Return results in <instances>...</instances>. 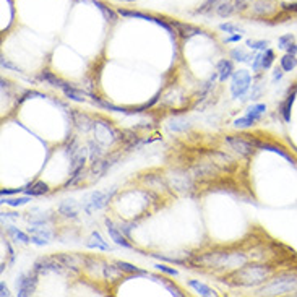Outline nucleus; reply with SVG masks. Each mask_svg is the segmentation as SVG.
Returning a JSON list of instances; mask_svg holds the SVG:
<instances>
[{
    "label": "nucleus",
    "instance_id": "1",
    "mask_svg": "<svg viewBox=\"0 0 297 297\" xmlns=\"http://www.w3.org/2000/svg\"><path fill=\"white\" fill-rule=\"evenodd\" d=\"M272 275V266L266 265H244L234 273L235 283L240 286H257L266 281Z\"/></svg>",
    "mask_w": 297,
    "mask_h": 297
},
{
    "label": "nucleus",
    "instance_id": "2",
    "mask_svg": "<svg viewBox=\"0 0 297 297\" xmlns=\"http://www.w3.org/2000/svg\"><path fill=\"white\" fill-rule=\"evenodd\" d=\"M197 261L200 265L205 266H216V268H223V266H234V268H240L246 265V255L242 253H205V255L198 257Z\"/></svg>",
    "mask_w": 297,
    "mask_h": 297
},
{
    "label": "nucleus",
    "instance_id": "3",
    "mask_svg": "<svg viewBox=\"0 0 297 297\" xmlns=\"http://www.w3.org/2000/svg\"><path fill=\"white\" fill-rule=\"evenodd\" d=\"M297 287V276L295 275H281L275 278L272 283L266 284L260 294L263 295H283L286 292H291Z\"/></svg>",
    "mask_w": 297,
    "mask_h": 297
},
{
    "label": "nucleus",
    "instance_id": "4",
    "mask_svg": "<svg viewBox=\"0 0 297 297\" xmlns=\"http://www.w3.org/2000/svg\"><path fill=\"white\" fill-rule=\"evenodd\" d=\"M116 192V188H112L111 192H93V194H90L88 197H85L83 198V209H85V213H94V211H98V209L104 208L107 203H109V200L112 198V194Z\"/></svg>",
    "mask_w": 297,
    "mask_h": 297
},
{
    "label": "nucleus",
    "instance_id": "5",
    "mask_svg": "<svg viewBox=\"0 0 297 297\" xmlns=\"http://www.w3.org/2000/svg\"><path fill=\"white\" fill-rule=\"evenodd\" d=\"M252 85V76L247 70H239V72H234L232 75V83H231V93L235 99H239L240 96H244Z\"/></svg>",
    "mask_w": 297,
    "mask_h": 297
},
{
    "label": "nucleus",
    "instance_id": "6",
    "mask_svg": "<svg viewBox=\"0 0 297 297\" xmlns=\"http://www.w3.org/2000/svg\"><path fill=\"white\" fill-rule=\"evenodd\" d=\"M168 183L177 192H188L194 188V177L185 171H172L168 176Z\"/></svg>",
    "mask_w": 297,
    "mask_h": 297
},
{
    "label": "nucleus",
    "instance_id": "7",
    "mask_svg": "<svg viewBox=\"0 0 297 297\" xmlns=\"http://www.w3.org/2000/svg\"><path fill=\"white\" fill-rule=\"evenodd\" d=\"M34 272L38 275H46L49 272H54V273H64L65 265L60 263L57 257H42L39 260H36L34 263Z\"/></svg>",
    "mask_w": 297,
    "mask_h": 297
},
{
    "label": "nucleus",
    "instance_id": "8",
    "mask_svg": "<svg viewBox=\"0 0 297 297\" xmlns=\"http://www.w3.org/2000/svg\"><path fill=\"white\" fill-rule=\"evenodd\" d=\"M38 286V273L34 272L31 273H23L20 275V278L16 279V292H18L20 297H28L34 292Z\"/></svg>",
    "mask_w": 297,
    "mask_h": 297
},
{
    "label": "nucleus",
    "instance_id": "9",
    "mask_svg": "<svg viewBox=\"0 0 297 297\" xmlns=\"http://www.w3.org/2000/svg\"><path fill=\"white\" fill-rule=\"evenodd\" d=\"M94 133H96V140H98L101 145H109L119 138V133L104 120H98L94 124Z\"/></svg>",
    "mask_w": 297,
    "mask_h": 297
},
{
    "label": "nucleus",
    "instance_id": "10",
    "mask_svg": "<svg viewBox=\"0 0 297 297\" xmlns=\"http://www.w3.org/2000/svg\"><path fill=\"white\" fill-rule=\"evenodd\" d=\"M226 143H228L231 146V150H234L239 156H250L255 151V146L244 137H226Z\"/></svg>",
    "mask_w": 297,
    "mask_h": 297
},
{
    "label": "nucleus",
    "instance_id": "11",
    "mask_svg": "<svg viewBox=\"0 0 297 297\" xmlns=\"http://www.w3.org/2000/svg\"><path fill=\"white\" fill-rule=\"evenodd\" d=\"M218 172H220V169H218V166L213 164L211 161L195 164L190 171L192 177L197 179V180H205V179H209V177H214V176H218Z\"/></svg>",
    "mask_w": 297,
    "mask_h": 297
},
{
    "label": "nucleus",
    "instance_id": "12",
    "mask_svg": "<svg viewBox=\"0 0 297 297\" xmlns=\"http://www.w3.org/2000/svg\"><path fill=\"white\" fill-rule=\"evenodd\" d=\"M171 24L182 39H190L194 36H198V34H203V30H200V28H197V26L190 24V23H180V21L171 20Z\"/></svg>",
    "mask_w": 297,
    "mask_h": 297
},
{
    "label": "nucleus",
    "instance_id": "13",
    "mask_svg": "<svg viewBox=\"0 0 297 297\" xmlns=\"http://www.w3.org/2000/svg\"><path fill=\"white\" fill-rule=\"evenodd\" d=\"M28 232L31 234V242L36 244V246H46L52 239V232L49 229L39 228V226H33L28 228Z\"/></svg>",
    "mask_w": 297,
    "mask_h": 297
},
{
    "label": "nucleus",
    "instance_id": "14",
    "mask_svg": "<svg viewBox=\"0 0 297 297\" xmlns=\"http://www.w3.org/2000/svg\"><path fill=\"white\" fill-rule=\"evenodd\" d=\"M106 226H107V232H109V235H111V239L114 240L117 246H120V247H124V249H132V246H130V242L124 237V234H122V231H119L116 226H114V223L112 221H109V220H106Z\"/></svg>",
    "mask_w": 297,
    "mask_h": 297
},
{
    "label": "nucleus",
    "instance_id": "15",
    "mask_svg": "<svg viewBox=\"0 0 297 297\" xmlns=\"http://www.w3.org/2000/svg\"><path fill=\"white\" fill-rule=\"evenodd\" d=\"M102 276H104V279H107V281H111V283H117V281H122V278H124V272H122L116 263L114 265L104 263Z\"/></svg>",
    "mask_w": 297,
    "mask_h": 297
},
{
    "label": "nucleus",
    "instance_id": "16",
    "mask_svg": "<svg viewBox=\"0 0 297 297\" xmlns=\"http://www.w3.org/2000/svg\"><path fill=\"white\" fill-rule=\"evenodd\" d=\"M216 72H218V78H220V82H226L229 76L234 75V65H232L231 60L223 59V60H220V62H218Z\"/></svg>",
    "mask_w": 297,
    "mask_h": 297
},
{
    "label": "nucleus",
    "instance_id": "17",
    "mask_svg": "<svg viewBox=\"0 0 297 297\" xmlns=\"http://www.w3.org/2000/svg\"><path fill=\"white\" fill-rule=\"evenodd\" d=\"M78 211H80V208H78V205L75 203V200H64V202H60V205H59V213L65 218H72V220H75V218L78 216Z\"/></svg>",
    "mask_w": 297,
    "mask_h": 297
},
{
    "label": "nucleus",
    "instance_id": "18",
    "mask_svg": "<svg viewBox=\"0 0 297 297\" xmlns=\"http://www.w3.org/2000/svg\"><path fill=\"white\" fill-rule=\"evenodd\" d=\"M209 156V159H211L213 164H216L218 168H226V166H229L234 163V159L231 158L229 154H226V153H220V151H209L208 153Z\"/></svg>",
    "mask_w": 297,
    "mask_h": 297
},
{
    "label": "nucleus",
    "instance_id": "19",
    "mask_svg": "<svg viewBox=\"0 0 297 297\" xmlns=\"http://www.w3.org/2000/svg\"><path fill=\"white\" fill-rule=\"evenodd\" d=\"M275 10V2L273 0H257L255 5H253V13L255 15H269Z\"/></svg>",
    "mask_w": 297,
    "mask_h": 297
},
{
    "label": "nucleus",
    "instance_id": "20",
    "mask_svg": "<svg viewBox=\"0 0 297 297\" xmlns=\"http://www.w3.org/2000/svg\"><path fill=\"white\" fill-rule=\"evenodd\" d=\"M73 124H75L78 128H82L83 132H88L90 128H94V124H96V122L91 120L88 116L80 114V112H75V114H73Z\"/></svg>",
    "mask_w": 297,
    "mask_h": 297
},
{
    "label": "nucleus",
    "instance_id": "21",
    "mask_svg": "<svg viewBox=\"0 0 297 297\" xmlns=\"http://www.w3.org/2000/svg\"><path fill=\"white\" fill-rule=\"evenodd\" d=\"M64 91V94L67 96L68 99H72V101H76V102H83L86 98V93H83V91H80V90H76V88H73V86H70L68 83H64V86L60 88Z\"/></svg>",
    "mask_w": 297,
    "mask_h": 297
},
{
    "label": "nucleus",
    "instance_id": "22",
    "mask_svg": "<svg viewBox=\"0 0 297 297\" xmlns=\"http://www.w3.org/2000/svg\"><path fill=\"white\" fill-rule=\"evenodd\" d=\"M47 192H49V187L44 182H34L24 188V194L30 195V197H41V195L47 194Z\"/></svg>",
    "mask_w": 297,
    "mask_h": 297
},
{
    "label": "nucleus",
    "instance_id": "23",
    "mask_svg": "<svg viewBox=\"0 0 297 297\" xmlns=\"http://www.w3.org/2000/svg\"><path fill=\"white\" fill-rule=\"evenodd\" d=\"M295 91H297V90H294V91L286 98V101L281 102V106H279V114L283 116L284 122H289V120H291V107H292V102H294V98H295Z\"/></svg>",
    "mask_w": 297,
    "mask_h": 297
},
{
    "label": "nucleus",
    "instance_id": "24",
    "mask_svg": "<svg viewBox=\"0 0 297 297\" xmlns=\"http://www.w3.org/2000/svg\"><path fill=\"white\" fill-rule=\"evenodd\" d=\"M38 78H39L41 82H44L46 85L56 86V88H62L64 83H65V82L60 80V78H59L57 75H54L52 72H49V70H44V72H41Z\"/></svg>",
    "mask_w": 297,
    "mask_h": 297
},
{
    "label": "nucleus",
    "instance_id": "25",
    "mask_svg": "<svg viewBox=\"0 0 297 297\" xmlns=\"http://www.w3.org/2000/svg\"><path fill=\"white\" fill-rule=\"evenodd\" d=\"M188 286L194 287L195 292L200 294V295H205V297H214V295H218L214 289H211V287L203 284V283L197 281V279H192V281H188Z\"/></svg>",
    "mask_w": 297,
    "mask_h": 297
},
{
    "label": "nucleus",
    "instance_id": "26",
    "mask_svg": "<svg viewBox=\"0 0 297 297\" xmlns=\"http://www.w3.org/2000/svg\"><path fill=\"white\" fill-rule=\"evenodd\" d=\"M94 5L98 7V10L102 13V16L106 18V21H109V23H116L117 21V12H114L112 8H109L106 4H102V2H99V0H94Z\"/></svg>",
    "mask_w": 297,
    "mask_h": 297
},
{
    "label": "nucleus",
    "instance_id": "27",
    "mask_svg": "<svg viewBox=\"0 0 297 297\" xmlns=\"http://www.w3.org/2000/svg\"><path fill=\"white\" fill-rule=\"evenodd\" d=\"M117 13L124 18H138V20H148V21H154L156 23V16L151 15H145V13H140V12H132V10H125V8H119Z\"/></svg>",
    "mask_w": 297,
    "mask_h": 297
},
{
    "label": "nucleus",
    "instance_id": "28",
    "mask_svg": "<svg viewBox=\"0 0 297 297\" xmlns=\"http://www.w3.org/2000/svg\"><path fill=\"white\" fill-rule=\"evenodd\" d=\"M88 247L90 249H99V250H111L109 244L101 237L99 232H93L91 234V239L88 242Z\"/></svg>",
    "mask_w": 297,
    "mask_h": 297
},
{
    "label": "nucleus",
    "instance_id": "29",
    "mask_svg": "<svg viewBox=\"0 0 297 297\" xmlns=\"http://www.w3.org/2000/svg\"><path fill=\"white\" fill-rule=\"evenodd\" d=\"M190 127H192L190 122L183 117H176L169 122V128L172 130V132H187Z\"/></svg>",
    "mask_w": 297,
    "mask_h": 297
},
{
    "label": "nucleus",
    "instance_id": "30",
    "mask_svg": "<svg viewBox=\"0 0 297 297\" xmlns=\"http://www.w3.org/2000/svg\"><path fill=\"white\" fill-rule=\"evenodd\" d=\"M59 258L60 263H64L65 268L68 269H73V272H78V268H80V261H78L76 257H72V255H56Z\"/></svg>",
    "mask_w": 297,
    "mask_h": 297
},
{
    "label": "nucleus",
    "instance_id": "31",
    "mask_svg": "<svg viewBox=\"0 0 297 297\" xmlns=\"http://www.w3.org/2000/svg\"><path fill=\"white\" fill-rule=\"evenodd\" d=\"M235 12V7H234V4L232 2H223V4H220V5H216V13L221 16V18H226V16H231L232 13Z\"/></svg>",
    "mask_w": 297,
    "mask_h": 297
},
{
    "label": "nucleus",
    "instance_id": "32",
    "mask_svg": "<svg viewBox=\"0 0 297 297\" xmlns=\"http://www.w3.org/2000/svg\"><path fill=\"white\" fill-rule=\"evenodd\" d=\"M88 148H90V150H88V151H90V159H91L93 163L99 161L101 154H102V150H101V143L98 142V140H93V142H90Z\"/></svg>",
    "mask_w": 297,
    "mask_h": 297
},
{
    "label": "nucleus",
    "instance_id": "33",
    "mask_svg": "<svg viewBox=\"0 0 297 297\" xmlns=\"http://www.w3.org/2000/svg\"><path fill=\"white\" fill-rule=\"evenodd\" d=\"M295 67H297V59H295V56L286 54V56L281 57V68L284 70V72H292Z\"/></svg>",
    "mask_w": 297,
    "mask_h": 297
},
{
    "label": "nucleus",
    "instance_id": "34",
    "mask_svg": "<svg viewBox=\"0 0 297 297\" xmlns=\"http://www.w3.org/2000/svg\"><path fill=\"white\" fill-rule=\"evenodd\" d=\"M265 112H266V106H265V104H253V106H250V107L247 109V116H250V117H253V119L260 120L261 116H263Z\"/></svg>",
    "mask_w": 297,
    "mask_h": 297
},
{
    "label": "nucleus",
    "instance_id": "35",
    "mask_svg": "<svg viewBox=\"0 0 297 297\" xmlns=\"http://www.w3.org/2000/svg\"><path fill=\"white\" fill-rule=\"evenodd\" d=\"M8 234H10L16 242H18V240L23 242V244H30L31 242V237H28V234H24L20 229H16L15 226H10V228H8Z\"/></svg>",
    "mask_w": 297,
    "mask_h": 297
},
{
    "label": "nucleus",
    "instance_id": "36",
    "mask_svg": "<svg viewBox=\"0 0 297 297\" xmlns=\"http://www.w3.org/2000/svg\"><path fill=\"white\" fill-rule=\"evenodd\" d=\"M116 265L122 269L124 273H135V275H146V272L133 266L132 263H127V261H116Z\"/></svg>",
    "mask_w": 297,
    "mask_h": 297
},
{
    "label": "nucleus",
    "instance_id": "37",
    "mask_svg": "<svg viewBox=\"0 0 297 297\" xmlns=\"http://www.w3.org/2000/svg\"><path fill=\"white\" fill-rule=\"evenodd\" d=\"M257 119H253L250 116H246V117H240V119H235L234 120V127L237 128H249V127H253L257 124Z\"/></svg>",
    "mask_w": 297,
    "mask_h": 297
},
{
    "label": "nucleus",
    "instance_id": "38",
    "mask_svg": "<svg viewBox=\"0 0 297 297\" xmlns=\"http://www.w3.org/2000/svg\"><path fill=\"white\" fill-rule=\"evenodd\" d=\"M231 57H232L234 60H237V62H250V59H253L250 54H247V52L244 50V49H240V47L232 49Z\"/></svg>",
    "mask_w": 297,
    "mask_h": 297
},
{
    "label": "nucleus",
    "instance_id": "39",
    "mask_svg": "<svg viewBox=\"0 0 297 297\" xmlns=\"http://www.w3.org/2000/svg\"><path fill=\"white\" fill-rule=\"evenodd\" d=\"M220 30L224 33H231V34H244L246 33V30H244L242 26L234 24V23H223V24H220Z\"/></svg>",
    "mask_w": 297,
    "mask_h": 297
},
{
    "label": "nucleus",
    "instance_id": "40",
    "mask_svg": "<svg viewBox=\"0 0 297 297\" xmlns=\"http://www.w3.org/2000/svg\"><path fill=\"white\" fill-rule=\"evenodd\" d=\"M275 62V52L272 49H266L263 54H261V68H269Z\"/></svg>",
    "mask_w": 297,
    "mask_h": 297
},
{
    "label": "nucleus",
    "instance_id": "41",
    "mask_svg": "<svg viewBox=\"0 0 297 297\" xmlns=\"http://www.w3.org/2000/svg\"><path fill=\"white\" fill-rule=\"evenodd\" d=\"M216 5H218V0H205V2L195 10V13H198V15H206V13L211 12Z\"/></svg>",
    "mask_w": 297,
    "mask_h": 297
},
{
    "label": "nucleus",
    "instance_id": "42",
    "mask_svg": "<svg viewBox=\"0 0 297 297\" xmlns=\"http://www.w3.org/2000/svg\"><path fill=\"white\" fill-rule=\"evenodd\" d=\"M28 202H31L30 195H26V197H18V198H7V200H4V203L10 205V206H23V205H26Z\"/></svg>",
    "mask_w": 297,
    "mask_h": 297
},
{
    "label": "nucleus",
    "instance_id": "43",
    "mask_svg": "<svg viewBox=\"0 0 297 297\" xmlns=\"http://www.w3.org/2000/svg\"><path fill=\"white\" fill-rule=\"evenodd\" d=\"M292 42H294V36H292V34H284V36H281V38L278 39V47L286 50L287 47L292 44Z\"/></svg>",
    "mask_w": 297,
    "mask_h": 297
},
{
    "label": "nucleus",
    "instance_id": "44",
    "mask_svg": "<svg viewBox=\"0 0 297 297\" xmlns=\"http://www.w3.org/2000/svg\"><path fill=\"white\" fill-rule=\"evenodd\" d=\"M247 46H249L250 49L266 50V47L269 46V41H253V39H249V41H247Z\"/></svg>",
    "mask_w": 297,
    "mask_h": 297
},
{
    "label": "nucleus",
    "instance_id": "45",
    "mask_svg": "<svg viewBox=\"0 0 297 297\" xmlns=\"http://www.w3.org/2000/svg\"><path fill=\"white\" fill-rule=\"evenodd\" d=\"M0 64H2V67H5V68H8V70H13V72H21V68H20L18 65L12 64L10 60H8V59H5V57H2V59H0Z\"/></svg>",
    "mask_w": 297,
    "mask_h": 297
},
{
    "label": "nucleus",
    "instance_id": "46",
    "mask_svg": "<svg viewBox=\"0 0 297 297\" xmlns=\"http://www.w3.org/2000/svg\"><path fill=\"white\" fill-rule=\"evenodd\" d=\"M156 268L159 269V272H163V273H166V275H171V276H179V273H177V269H174V268H169V266H166V265H161V263H158V265H154Z\"/></svg>",
    "mask_w": 297,
    "mask_h": 297
},
{
    "label": "nucleus",
    "instance_id": "47",
    "mask_svg": "<svg viewBox=\"0 0 297 297\" xmlns=\"http://www.w3.org/2000/svg\"><path fill=\"white\" fill-rule=\"evenodd\" d=\"M250 4H252V0H235L234 7H235V10L237 12H242V10H246Z\"/></svg>",
    "mask_w": 297,
    "mask_h": 297
},
{
    "label": "nucleus",
    "instance_id": "48",
    "mask_svg": "<svg viewBox=\"0 0 297 297\" xmlns=\"http://www.w3.org/2000/svg\"><path fill=\"white\" fill-rule=\"evenodd\" d=\"M164 283V286H166V289H168L172 295H177V297H183V292H180V289L179 287H176V286H172L171 283H166V281H163Z\"/></svg>",
    "mask_w": 297,
    "mask_h": 297
},
{
    "label": "nucleus",
    "instance_id": "49",
    "mask_svg": "<svg viewBox=\"0 0 297 297\" xmlns=\"http://www.w3.org/2000/svg\"><path fill=\"white\" fill-rule=\"evenodd\" d=\"M261 67V54H257L255 57H253V64H252V68L253 70H255V72H257V70Z\"/></svg>",
    "mask_w": 297,
    "mask_h": 297
},
{
    "label": "nucleus",
    "instance_id": "50",
    "mask_svg": "<svg viewBox=\"0 0 297 297\" xmlns=\"http://www.w3.org/2000/svg\"><path fill=\"white\" fill-rule=\"evenodd\" d=\"M283 73H284V70H283L281 67L276 68V70H275V73H273V80H275V82H276V80H281V78H283Z\"/></svg>",
    "mask_w": 297,
    "mask_h": 297
},
{
    "label": "nucleus",
    "instance_id": "51",
    "mask_svg": "<svg viewBox=\"0 0 297 297\" xmlns=\"http://www.w3.org/2000/svg\"><path fill=\"white\" fill-rule=\"evenodd\" d=\"M0 295H2V297L10 295V291H8V287L5 286V283H0Z\"/></svg>",
    "mask_w": 297,
    "mask_h": 297
},
{
    "label": "nucleus",
    "instance_id": "52",
    "mask_svg": "<svg viewBox=\"0 0 297 297\" xmlns=\"http://www.w3.org/2000/svg\"><path fill=\"white\" fill-rule=\"evenodd\" d=\"M260 94H261V86H257V88L252 91L250 99H258V98H260Z\"/></svg>",
    "mask_w": 297,
    "mask_h": 297
},
{
    "label": "nucleus",
    "instance_id": "53",
    "mask_svg": "<svg viewBox=\"0 0 297 297\" xmlns=\"http://www.w3.org/2000/svg\"><path fill=\"white\" fill-rule=\"evenodd\" d=\"M286 54H292V56L297 54V44H295V42H292V44L286 49Z\"/></svg>",
    "mask_w": 297,
    "mask_h": 297
},
{
    "label": "nucleus",
    "instance_id": "54",
    "mask_svg": "<svg viewBox=\"0 0 297 297\" xmlns=\"http://www.w3.org/2000/svg\"><path fill=\"white\" fill-rule=\"evenodd\" d=\"M240 39H242V34H232L231 38L226 39V42H237V41H240Z\"/></svg>",
    "mask_w": 297,
    "mask_h": 297
},
{
    "label": "nucleus",
    "instance_id": "55",
    "mask_svg": "<svg viewBox=\"0 0 297 297\" xmlns=\"http://www.w3.org/2000/svg\"><path fill=\"white\" fill-rule=\"evenodd\" d=\"M13 194H18V190H2V197H5V195H13Z\"/></svg>",
    "mask_w": 297,
    "mask_h": 297
}]
</instances>
